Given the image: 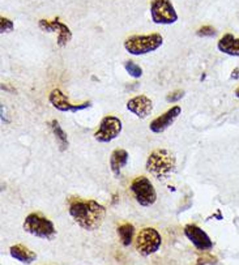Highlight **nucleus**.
<instances>
[{"label":"nucleus","instance_id":"nucleus-1","mask_svg":"<svg viewBox=\"0 0 239 265\" xmlns=\"http://www.w3.org/2000/svg\"><path fill=\"white\" fill-rule=\"evenodd\" d=\"M68 213L81 229L93 231L101 227L106 216V209L95 200L71 197L68 201Z\"/></svg>","mask_w":239,"mask_h":265},{"label":"nucleus","instance_id":"nucleus-2","mask_svg":"<svg viewBox=\"0 0 239 265\" xmlns=\"http://www.w3.org/2000/svg\"><path fill=\"white\" fill-rule=\"evenodd\" d=\"M147 171L157 180H165L171 177L175 171L176 158L167 149H156L149 154L147 164Z\"/></svg>","mask_w":239,"mask_h":265},{"label":"nucleus","instance_id":"nucleus-3","mask_svg":"<svg viewBox=\"0 0 239 265\" xmlns=\"http://www.w3.org/2000/svg\"><path fill=\"white\" fill-rule=\"evenodd\" d=\"M164 43V38L158 33H152V34L144 35H131L124 41V48L128 54L135 55H145L149 52L158 50Z\"/></svg>","mask_w":239,"mask_h":265},{"label":"nucleus","instance_id":"nucleus-4","mask_svg":"<svg viewBox=\"0 0 239 265\" xmlns=\"http://www.w3.org/2000/svg\"><path fill=\"white\" fill-rule=\"evenodd\" d=\"M22 227L26 233L39 239H53L57 235V229L54 222L38 211L26 216Z\"/></svg>","mask_w":239,"mask_h":265},{"label":"nucleus","instance_id":"nucleus-5","mask_svg":"<svg viewBox=\"0 0 239 265\" xmlns=\"http://www.w3.org/2000/svg\"><path fill=\"white\" fill-rule=\"evenodd\" d=\"M162 238L154 227H144L142 230L138 231L136 237V251L142 256L153 255L161 248Z\"/></svg>","mask_w":239,"mask_h":265},{"label":"nucleus","instance_id":"nucleus-6","mask_svg":"<svg viewBox=\"0 0 239 265\" xmlns=\"http://www.w3.org/2000/svg\"><path fill=\"white\" fill-rule=\"evenodd\" d=\"M133 197L141 206H151L157 201V192L154 189L153 184L147 177H137L132 180L129 186Z\"/></svg>","mask_w":239,"mask_h":265},{"label":"nucleus","instance_id":"nucleus-7","mask_svg":"<svg viewBox=\"0 0 239 265\" xmlns=\"http://www.w3.org/2000/svg\"><path fill=\"white\" fill-rule=\"evenodd\" d=\"M151 16L154 24L171 25L178 20V15L170 0H152Z\"/></svg>","mask_w":239,"mask_h":265},{"label":"nucleus","instance_id":"nucleus-8","mask_svg":"<svg viewBox=\"0 0 239 265\" xmlns=\"http://www.w3.org/2000/svg\"><path fill=\"white\" fill-rule=\"evenodd\" d=\"M122 130L123 123L119 118L114 117V115H106L105 118H102L100 128L94 132V139L98 142L106 144V142H110L117 139Z\"/></svg>","mask_w":239,"mask_h":265},{"label":"nucleus","instance_id":"nucleus-9","mask_svg":"<svg viewBox=\"0 0 239 265\" xmlns=\"http://www.w3.org/2000/svg\"><path fill=\"white\" fill-rule=\"evenodd\" d=\"M38 26L41 29L42 32L46 33H57L58 34V39H57V44L59 46L60 48L66 47L67 44L71 42L72 39V32L71 29L60 21L59 17H57L53 21H49L46 19H41L38 21Z\"/></svg>","mask_w":239,"mask_h":265},{"label":"nucleus","instance_id":"nucleus-10","mask_svg":"<svg viewBox=\"0 0 239 265\" xmlns=\"http://www.w3.org/2000/svg\"><path fill=\"white\" fill-rule=\"evenodd\" d=\"M49 101L53 104L54 109H57L58 111H62V113H77V111L85 110V109H89L91 106L89 101L82 102V103L79 104H73L60 89L51 90V93L49 94Z\"/></svg>","mask_w":239,"mask_h":265},{"label":"nucleus","instance_id":"nucleus-11","mask_svg":"<svg viewBox=\"0 0 239 265\" xmlns=\"http://www.w3.org/2000/svg\"><path fill=\"white\" fill-rule=\"evenodd\" d=\"M183 233H184V235L187 237V239H188L199 251H203V252H204V251H211V249L213 248V242H212V239L209 238V235L203 230L202 227H199L198 225H186L184 229H183Z\"/></svg>","mask_w":239,"mask_h":265},{"label":"nucleus","instance_id":"nucleus-12","mask_svg":"<svg viewBox=\"0 0 239 265\" xmlns=\"http://www.w3.org/2000/svg\"><path fill=\"white\" fill-rule=\"evenodd\" d=\"M182 113L180 106H173L171 109L164 113L162 115L157 117L156 119H153L149 124V130L153 133H162L171 126L176 120V118L179 117Z\"/></svg>","mask_w":239,"mask_h":265},{"label":"nucleus","instance_id":"nucleus-13","mask_svg":"<svg viewBox=\"0 0 239 265\" xmlns=\"http://www.w3.org/2000/svg\"><path fill=\"white\" fill-rule=\"evenodd\" d=\"M127 110L129 113H132L135 117L140 118V119H145L147 117H149L153 111V102L151 98H148L147 95H136V97L131 98L126 104Z\"/></svg>","mask_w":239,"mask_h":265},{"label":"nucleus","instance_id":"nucleus-14","mask_svg":"<svg viewBox=\"0 0 239 265\" xmlns=\"http://www.w3.org/2000/svg\"><path fill=\"white\" fill-rule=\"evenodd\" d=\"M218 51L229 57L239 58V38L234 34H223L217 43Z\"/></svg>","mask_w":239,"mask_h":265},{"label":"nucleus","instance_id":"nucleus-15","mask_svg":"<svg viewBox=\"0 0 239 265\" xmlns=\"http://www.w3.org/2000/svg\"><path fill=\"white\" fill-rule=\"evenodd\" d=\"M129 154L126 149L118 148L111 153L110 155V169L113 171L114 177L119 178L122 174V169L128 164Z\"/></svg>","mask_w":239,"mask_h":265},{"label":"nucleus","instance_id":"nucleus-16","mask_svg":"<svg viewBox=\"0 0 239 265\" xmlns=\"http://www.w3.org/2000/svg\"><path fill=\"white\" fill-rule=\"evenodd\" d=\"M10 255L22 264H32L37 259V253L22 244H15L10 248Z\"/></svg>","mask_w":239,"mask_h":265},{"label":"nucleus","instance_id":"nucleus-17","mask_svg":"<svg viewBox=\"0 0 239 265\" xmlns=\"http://www.w3.org/2000/svg\"><path fill=\"white\" fill-rule=\"evenodd\" d=\"M117 233L119 239L124 247H129L132 244L133 237H135V226L132 224H123L118 226Z\"/></svg>","mask_w":239,"mask_h":265},{"label":"nucleus","instance_id":"nucleus-18","mask_svg":"<svg viewBox=\"0 0 239 265\" xmlns=\"http://www.w3.org/2000/svg\"><path fill=\"white\" fill-rule=\"evenodd\" d=\"M51 130H53L54 136H55L58 141H59L60 151H64L68 148V137H67V133L64 132L63 128L60 127L58 120H53V122H51Z\"/></svg>","mask_w":239,"mask_h":265},{"label":"nucleus","instance_id":"nucleus-19","mask_svg":"<svg viewBox=\"0 0 239 265\" xmlns=\"http://www.w3.org/2000/svg\"><path fill=\"white\" fill-rule=\"evenodd\" d=\"M124 68H126L127 73L133 79H140L142 76V68L138 64H136L132 60H127L124 63Z\"/></svg>","mask_w":239,"mask_h":265},{"label":"nucleus","instance_id":"nucleus-20","mask_svg":"<svg viewBox=\"0 0 239 265\" xmlns=\"http://www.w3.org/2000/svg\"><path fill=\"white\" fill-rule=\"evenodd\" d=\"M196 35H198V37H204V38H213L217 35V30L211 25H204L202 26V28L198 29Z\"/></svg>","mask_w":239,"mask_h":265},{"label":"nucleus","instance_id":"nucleus-21","mask_svg":"<svg viewBox=\"0 0 239 265\" xmlns=\"http://www.w3.org/2000/svg\"><path fill=\"white\" fill-rule=\"evenodd\" d=\"M13 28H15V24L12 20L7 19V17H0V33L2 34L12 32Z\"/></svg>","mask_w":239,"mask_h":265},{"label":"nucleus","instance_id":"nucleus-22","mask_svg":"<svg viewBox=\"0 0 239 265\" xmlns=\"http://www.w3.org/2000/svg\"><path fill=\"white\" fill-rule=\"evenodd\" d=\"M184 97V92L183 90H175V92H171L170 94L166 95V102H178L180 101L182 98Z\"/></svg>","mask_w":239,"mask_h":265},{"label":"nucleus","instance_id":"nucleus-23","mask_svg":"<svg viewBox=\"0 0 239 265\" xmlns=\"http://www.w3.org/2000/svg\"><path fill=\"white\" fill-rule=\"evenodd\" d=\"M230 79H231V80H239V68H234L233 72L230 73Z\"/></svg>","mask_w":239,"mask_h":265},{"label":"nucleus","instance_id":"nucleus-24","mask_svg":"<svg viewBox=\"0 0 239 265\" xmlns=\"http://www.w3.org/2000/svg\"><path fill=\"white\" fill-rule=\"evenodd\" d=\"M234 94H235L236 98H239V86L235 89V90H234Z\"/></svg>","mask_w":239,"mask_h":265}]
</instances>
